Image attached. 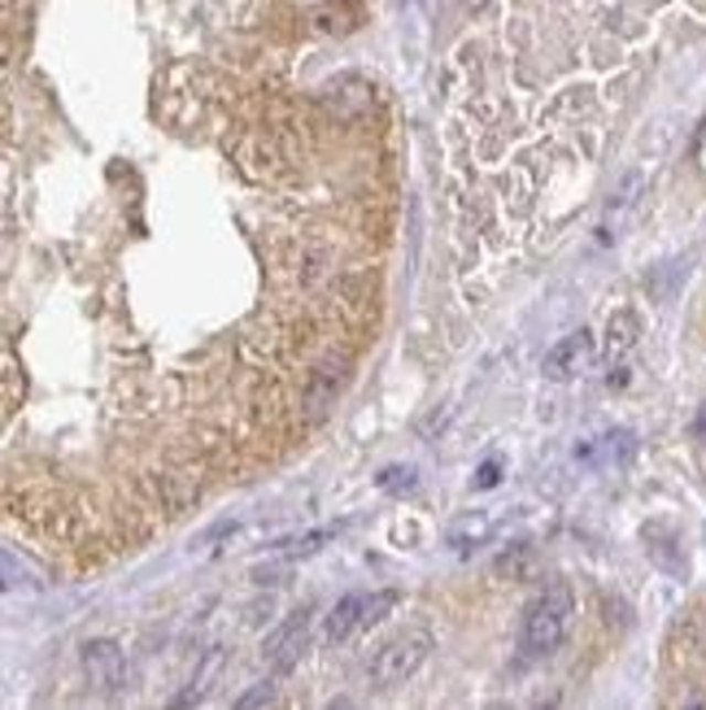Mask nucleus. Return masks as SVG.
Listing matches in <instances>:
<instances>
[{"label": "nucleus", "instance_id": "f257e3e1", "mask_svg": "<svg viewBox=\"0 0 706 710\" xmlns=\"http://www.w3.org/2000/svg\"><path fill=\"white\" fill-rule=\"evenodd\" d=\"M571 623H576V593H571V584L558 580V584H549L545 593H536L528 602V611H524V623H520V645H524V654H532V658L554 654V649L567 641Z\"/></svg>", "mask_w": 706, "mask_h": 710}, {"label": "nucleus", "instance_id": "1a4fd4ad", "mask_svg": "<svg viewBox=\"0 0 706 710\" xmlns=\"http://www.w3.org/2000/svg\"><path fill=\"white\" fill-rule=\"evenodd\" d=\"M218 671H223V649H210V654L201 658V667H196V676H192L188 693H179V698H175V707H192V702H205V693L214 689Z\"/></svg>", "mask_w": 706, "mask_h": 710}, {"label": "nucleus", "instance_id": "f8f14e48", "mask_svg": "<svg viewBox=\"0 0 706 710\" xmlns=\"http://www.w3.org/2000/svg\"><path fill=\"white\" fill-rule=\"evenodd\" d=\"M528 562H532L528 545H515L511 553H502V558H498V575H511V580H520V575L528 571Z\"/></svg>", "mask_w": 706, "mask_h": 710}, {"label": "nucleus", "instance_id": "20e7f679", "mask_svg": "<svg viewBox=\"0 0 706 710\" xmlns=\"http://www.w3.org/2000/svg\"><path fill=\"white\" fill-rule=\"evenodd\" d=\"M84 671H88V680L100 689V693H118L122 689V680H127V654H122V645L118 641H88L84 645Z\"/></svg>", "mask_w": 706, "mask_h": 710}, {"label": "nucleus", "instance_id": "39448f33", "mask_svg": "<svg viewBox=\"0 0 706 710\" xmlns=\"http://www.w3.org/2000/svg\"><path fill=\"white\" fill-rule=\"evenodd\" d=\"M589 362H593V336L580 327V332H571V336H563V341H554V349L545 354L541 370H545V379L567 384V379H576Z\"/></svg>", "mask_w": 706, "mask_h": 710}, {"label": "nucleus", "instance_id": "423d86ee", "mask_svg": "<svg viewBox=\"0 0 706 710\" xmlns=\"http://www.w3.org/2000/svg\"><path fill=\"white\" fill-rule=\"evenodd\" d=\"M493 532H498V515H493V510H467V515H458V519L445 528V540H449V549L471 553V549L489 545Z\"/></svg>", "mask_w": 706, "mask_h": 710}, {"label": "nucleus", "instance_id": "0eeeda50", "mask_svg": "<svg viewBox=\"0 0 706 710\" xmlns=\"http://www.w3.org/2000/svg\"><path fill=\"white\" fill-rule=\"evenodd\" d=\"M362 627H366V593H345L328 611V620H323V641L328 645H345L353 632H362Z\"/></svg>", "mask_w": 706, "mask_h": 710}, {"label": "nucleus", "instance_id": "9b49d317", "mask_svg": "<svg viewBox=\"0 0 706 710\" xmlns=\"http://www.w3.org/2000/svg\"><path fill=\"white\" fill-rule=\"evenodd\" d=\"M415 484H419V471L415 466H388V471H379V488L384 493H415Z\"/></svg>", "mask_w": 706, "mask_h": 710}, {"label": "nucleus", "instance_id": "9d476101", "mask_svg": "<svg viewBox=\"0 0 706 710\" xmlns=\"http://www.w3.org/2000/svg\"><path fill=\"white\" fill-rule=\"evenodd\" d=\"M637 336H641V323H637V314L632 310H619L616 319H611V327H607V354L611 357H623L632 345H637Z\"/></svg>", "mask_w": 706, "mask_h": 710}, {"label": "nucleus", "instance_id": "7ed1b4c3", "mask_svg": "<svg viewBox=\"0 0 706 710\" xmlns=\"http://www.w3.org/2000/svg\"><path fill=\"white\" fill-rule=\"evenodd\" d=\"M306 645H310V611H292L266 636V663L275 667V676H288L301 663Z\"/></svg>", "mask_w": 706, "mask_h": 710}, {"label": "nucleus", "instance_id": "ddd939ff", "mask_svg": "<svg viewBox=\"0 0 706 710\" xmlns=\"http://www.w3.org/2000/svg\"><path fill=\"white\" fill-rule=\"evenodd\" d=\"M270 702H275V685H270V680H266V685H254V689H249L245 698H236V707H240V710L270 707Z\"/></svg>", "mask_w": 706, "mask_h": 710}, {"label": "nucleus", "instance_id": "4468645a", "mask_svg": "<svg viewBox=\"0 0 706 710\" xmlns=\"http://www.w3.org/2000/svg\"><path fill=\"white\" fill-rule=\"evenodd\" d=\"M328 536H332V532H310V536H297V540H288V545H284V553H288V558H297V553H314V549H319V545H323V540H328Z\"/></svg>", "mask_w": 706, "mask_h": 710}, {"label": "nucleus", "instance_id": "2eb2a0df", "mask_svg": "<svg viewBox=\"0 0 706 710\" xmlns=\"http://www.w3.org/2000/svg\"><path fill=\"white\" fill-rule=\"evenodd\" d=\"M498 475H502V462H498V458H489V462L475 471V488H493V484H498Z\"/></svg>", "mask_w": 706, "mask_h": 710}, {"label": "nucleus", "instance_id": "f03ea898", "mask_svg": "<svg viewBox=\"0 0 706 710\" xmlns=\"http://www.w3.org/2000/svg\"><path fill=\"white\" fill-rule=\"evenodd\" d=\"M432 654V632L428 627H406L397 636H388L375 654H371V667H366V680L375 689H393L402 680H410Z\"/></svg>", "mask_w": 706, "mask_h": 710}, {"label": "nucleus", "instance_id": "6e6552de", "mask_svg": "<svg viewBox=\"0 0 706 710\" xmlns=\"http://www.w3.org/2000/svg\"><path fill=\"white\" fill-rule=\"evenodd\" d=\"M703 649V627H698V615H681L676 627H672V641H667V654L672 663H694Z\"/></svg>", "mask_w": 706, "mask_h": 710}]
</instances>
